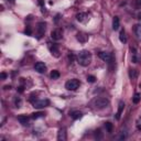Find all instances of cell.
<instances>
[{
	"label": "cell",
	"instance_id": "24",
	"mask_svg": "<svg viewBox=\"0 0 141 141\" xmlns=\"http://www.w3.org/2000/svg\"><path fill=\"white\" fill-rule=\"evenodd\" d=\"M87 82H89V83H95V82H96V77L93 76V75H88V76H87Z\"/></svg>",
	"mask_w": 141,
	"mask_h": 141
},
{
	"label": "cell",
	"instance_id": "23",
	"mask_svg": "<svg viewBox=\"0 0 141 141\" xmlns=\"http://www.w3.org/2000/svg\"><path fill=\"white\" fill-rule=\"evenodd\" d=\"M132 101H133V104H138L139 101H140V94H136L135 97H133V99H132Z\"/></svg>",
	"mask_w": 141,
	"mask_h": 141
},
{
	"label": "cell",
	"instance_id": "21",
	"mask_svg": "<svg viewBox=\"0 0 141 141\" xmlns=\"http://www.w3.org/2000/svg\"><path fill=\"white\" fill-rule=\"evenodd\" d=\"M58 77H60V72L56 70H52V72H51V78H52V79H57Z\"/></svg>",
	"mask_w": 141,
	"mask_h": 141
},
{
	"label": "cell",
	"instance_id": "26",
	"mask_svg": "<svg viewBox=\"0 0 141 141\" xmlns=\"http://www.w3.org/2000/svg\"><path fill=\"white\" fill-rule=\"evenodd\" d=\"M14 104H16V106L18 107V108H19V107H21V99L17 97L16 99H14Z\"/></svg>",
	"mask_w": 141,
	"mask_h": 141
},
{
	"label": "cell",
	"instance_id": "15",
	"mask_svg": "<svg viewBox=\"0 0 141 141\" xmlns=\"http://www.w3.org/2000/svg\"><path fill=\"white\" fill-rule=\"evenodd\" d=\"M119 26H120V21H119V18L118 17H115L114 20H112V29L117 31L119 29Z\"/></svg>",
	"mask_w": 141,
	"mask_h": 141
},
{
	"label": "cell",
	"instance_id": "28",
	"mask_svg": "<svg viewBox=\"0 0 141 141\" xmlns=\"http://www.w3.org/2000/svg\"><path fill=\"white\" fill-rule=\"evenodd\" d=\"M137 128H138V130H141V119H138L137 120Z\"/></svg>",
	"mask_w": 141,
	"mask_h": 141
},
{
	"label": "cell",
	"instance_id": "14",
	"mask_svg": "<svg viewBox=\"0 0 141 141\" xmlns=\"http://www.w3.org/2000/svg\"><path fill=\"white\" fill-rule=\"evenodd\" d=\"M131 52H132V63H138L139 61V53L137 52V50L136 48H131Z\"/></svg>",
	"mask_w": 141,
	"mask_h": 141
},
{
	"label": "cell",
	"instance_id": "11",
	"mask_svg": "<svg viewBox=\"0 0 141 141\" xmlns=\"http://www.w3.org/2000/svg\"><path fill=\"white\" fill-rule=\"evenodd\" d=\"M76 38H77V40H78L79 42H82V43H85V42L88 40V35H86L85 33H83V32H79V33H77Z\"/></svg>",
	"mask_w": 141,
	"mask_h": 141
},
{
	"label": "cell",
	"instance_id": "22",
	"mask_svg": "<svg viewBox=\"0 0 141 141\" xmlns=\"http://www.w3.org/2000/svg\"><path fill=\"white\" fill-rule=\"evenodd\" d=\"M129 75H130V78H132V79H136V78H137V76H138V73H137V70H130V72H129Z\"/></svg>",
	"mask_w": 141,
	"mask_h": 141
},
{
	"label": "cell",
	"instance_id": "35",
	"mask_svg": "<svg viewBox=\"0 0 141 141\" xmlns=\"http://www.w3.org/2000/svg\"><path fill=\"white\" fill-rule=\"evenodd\" d=\"M8 1H9V0H8ZM10 1H13V0H10Z\"/></svg>",
	"mask_w": 141,
	"mask_h": 141
},
{
	"label": "cell",
	"instance_id": "29",
	"mask_svg": "<svg viewBox=\"0 0 141 141\" xmlns=\"http://www.w3.org/2000/svg\"><path fill=\"white\" fill-rule=\"evenodd\" d=\"M24 33L28 34V35H31V33H32V32H31V30H30V29H26V31H24Z\"/></svg>",
	"mask_w": 141,
	"mask_h": 141
},
{
	"label": "cell",
	"instance_id": "10",
	"mask_svg": "<svg viewBox=\"0 0 141 141\" xmlns=\"http://www.w3.org/2000/svg\"><path fill=\"white\" fill-rule=\"evenodd\" d=\"M18 120H19V122L21 123L22 126H28L29 125V117H26V116H19L18 117Z\"/></svg>",
	"mask_w": 141,
	"mask_h": 141
},
{
	"label": "cell",
	"instance_id": "34",
	"mask_svg": "<svg viewBox=\"0 0 141 141\" xmlns=\"http://www.w3.org/2000/svg\"><path fill=\"white\" fill-rule=\"evenodd\" d=\"M39 3L42 6V4H43V0H39Z\"/></svg>",
	"mask_w": 141,
	"mask_h": 141
},
{
	"label": "cell",
	"instance_id": "16",
	"mask_svg": "<svg viewBox=\"0 0 141 141\" xmlns=\"http://www.w3.org/2000/svg\"><path fill=\"white\" fill-rule=\"evenodd\" d=\"M135 34L138 40H141V24H136L135 26Z\"/></svg>",
	"mask_w": 141,
	"mask_h": 141
},
{
	"label": "cell",
	"instance_id": "30",
	"mask_svg": "<svg viewBox=\"0 0 141 141\" xmlns=\"http://www.w3.org/2000/svg\"><path fill=\"white\" fill-rule=\"evenodd\" d=\"M17 89H18V92H19V93H23V87L22 86H20V87H18V88H17Z\"/></svg>",
	"mask_w": 141,
	"mask_h": 141
},
{
	"label": "cell",
	"instance_id": "4",
	"mask_svg": "<svg viewBox=\"0 0 141 141\" xmlns=\"http://www.w3.org/2000/svg\"><path fill=\"white\" fill-rule=\"evenodd\" d=\"M50 105V100L48 99H41V100H35L33 103V107L35 109H41L44 107H48Z\"/></svg>",
	"mask_w": 141,
	"mask_h": 141
},
{
	"label": "cell",
	"instance_id": "1",
	"mask_svg": "<svg viewBox=\"0 0 141 141\" xmlns=\"http://www.w3.org/2000/svg\"><path fill=\"white\" fill-rule=\"evenodd\" d=\"M77 62L78 64L82 65V66H88L92 62V54H90L88 51H80L77 55Z\"/></svg>",
	"mask_w": 141,
	"mask_h": 141
},
{
	"label": "cell",
	"instance_id": "25",
	"mask_svg": "<svg viewBox=\"0 0 141 141\" xmlns=\"http://www.w3.org/2000/svg\"><path fill=\"white\" fill-rule=\"evenodd\" d=\"M105 127H106V129H107V131H108V132H111L112 131V125L110 123V122H106Z\"/></svg>",
	"mask_w": 141,
	"mask_h": 141
},
{
	"label": "cell",
	"instance_id": "8",
	"mask_svg": "<svg viewBox=\"0 0 141 141\" xmlns=\"http://www.w3.org/2000/svg\"><path fill=\"white\" fill-rule=\"evenodd\" d=\"M34 70L38 72V73H45V70H46V65L44 63H42V62H38V63H35L34 65Z\"/></svg>",
	"mask_w": 141,
	"mask_h": 141
},
{
	"label": "cell",
	"instance_id": "20",
	"mask_svg": "<svg viewBox=\"0 0 141 141\" xmlns=\"http://www.w3.org/2000/svg\"><path fill=\"white\" fill-rule=\"evenodd\" d=\"M41 117H44V112H33L32 115H31V118L32 119H38V118H41Z\"/></svg>",
	"mask_w": 141,
	"mask_h": 141
},
{
	"label": "cell",
	"instance_id": "3",
	"mask_svg": "<svg viewBox=\"0 0 141 141\" xmlns=\"http://www.w3.org/2000/svg\"><path fill=\"white\" fill-rule=\"evenodd\" d=\"M79 80L76 79V78H73V79H70L65 83V88L67 90H76L79 87Z\"/></svg>",
	"mask_w": 141,
	"mask_h": 141
},
{
	"label": "cell",
	"instance_id": "17",
	"mask_svg": "<svg viewBox=\"0 0 141 141\" xmlns=\"http://www.w3.org/2000/svg\"><path fill=\"white\" fill-rule=\"evenodd\" d=\"M88 18V16H87V13L85 12H80V13H77V16H76V19L79 21V22H84L85 20Z\"/></svg>",
	"mask_w": 141,
	"mask_h": 141
},
{
	"label": "cell",
	"instance_id": "2",
	"mask_svg": "<svg viewBox=\"0 0 141 141\" xmlns=\"http://www.w3.org/2000/svg\"><path fill=\"white\" fill-rule=\"evenodd\" d=\"M92 105L95 107V108L98 109H103L106 108L107 106L109 105V100L107 98H104V97H97L92 101Z\"/></svg>",
	"mask_w": 141,
	"mask_h": 141
},
{
	"label": "cell",
	"instance_id": "18",
	"mask_svg": "<svg viewBox=\"0 0 141 141\" xmlns=\"http://www.w3.org/2000/svg\"><path fill=\"white\" fill-rule=\"evenodd\" d=\"M123 108H125V103H123V101H120V103H119V107H118V112H117V115H116V118L117 119H120V115H121Z\"/></svg>",
	"mask_w": 141,
	"mask_h": 141
},
{
	"label": "cell",
	"instance_id": "6",
	"mask_svg": "<svg viewBox=\"0 0 141 141\" xmlns=\"http://www.w3.org/2000/svg\"><path fill=\"white\" fill-rule=\"evenodd\" d=\"M62 36H63V31H62V29H55L51 32V38L53 39V40H55V41L61 40Z\"/></svg>",
	"mask_w": 141,
	"mask_h": 141
},
{
	"label": "cell",
	"instance_id": "7",
	"mask_svg": "<svg viewBox=\"0 0 141 141\" xmlns=\"http://www.w3.org/2000/svg\"><path fill=\"white\" fill-rule=\"evenodd\" d=\"M98 56H99L101 60H103L104 62H107V63H109V62L112 61V56L110 53H108V52H100L99 54H98Z\"/></svg>",
	"mask_w": 141,
	"mask_h": 141
},
{
	"label": "cell",
	"instance_id": "36",
	"mask_svg": "<svg viewBox=\"0 0 141 141\" xmlns=\"http://www.w3.org/2000/svg\"><path fill=\"white\" fill-rule=\"evenodd\" d=\"M140 88H141V84H140Z\"/></svg>",
	"mask_w": 141,
	"mask_h": 141
},
{
	"label": "cell",
	"instance_id": "31",
	"mask_svg": "<svg viewBox=\"0 0 141 141\" xmlns=\"http://www.w3.org/2000/svg\"><path fill=\"white\" fill-rule=\"evenodd\" d=\"M0 77H1V79H4L7 77V74L6 73H1V75H0Z\"/></svg>",
	"mask_w": 141,
	"mask_h": 141
},
{
	"label": "cell",
	"instance_id": "12",
	"mask_svg": "<svg viewBox=\"0 0 141 141\" xmlns=\"http://www.w3.org/2000/svg\"><path fill=\"white\" fill-rule=\"evenodd\" d=\"M70 118L74 119V120H77V119H79L82 117V112L78 111V110H73V111L70 112Z\"/></svg>",
	"mask_w": 141,
	"mask_h": 141
},
{
	"label": "cell",
	"instance_id": "13",
	"mask_svg": "<svg viewBox=\"0 0 141 141\" xmlns=\"http://www.w3.org/2000/svg\"><path fill=\"white\" fill-rule=\"evenodd\" d=\"M45 24L44 22H41V23H39L38 24V31H39V35L40 36H42V35L44 34V32H45Z\"/></svg>",
	"mask_w": 141,
	"mask_h": 141
},
{
	"label": "cell",
	"instance_id": "5",
	"mask_svg": "<svg viewBox=\"0 0 141 141\" xmlns=\"http://www.w3.org/2000/svg\"><path fill=\"white\" fill-rule=\"evenodd\" d=\"M48 46L50 52L54 55L55 57H58V56H60V50H58L57 45L54 44V43H48Z\"/></svg>",
	"mask_w": 141,
	"mask_h": 141
},
{
	"label": "cell",
	"instance_id": "33",
	"mask_svg": "<svg viewBox=\"0 0 141 141\" xmlns=\"http://www.w3.org/2000/svg\"><path fill=\"white\" fill-rule=\"evenodd\" d=\"M138 19H139V20H141V12H139V13H138Z\"/></svg>",
	"mask_w": 141,
	"mask_h": 141
},
{
	"label": "cell",
	"instance_id": "27",
	"mask_svg": "<svg viewBox=\"0 0 141 141\" xmlns=\"http://www.w3.org/2000/svg\"><path fill=\"white\" fill-rule=\"evenodd\" d=\"M127 138V131H121V135H120V137H119V139L120 140H123V139H126Z\"/></svg>",
	"mask_w": 141,
	"mask_h": 141
},
{
	"label": "cell",
	"instance_id": "9",
	"mask_svg": "<svg viewBox=\"0 0 141 141\" xmlns=\"http://www.w3.org/2000/svg\"><path fill=\"white\" fill-rule=\"evenodd\" d=\"M57 140L58 141H65L66 140V129L61 128L57 133Z\"/></svg>",
	"mask_w": 141,
	"mask_h": 141
},
{
	"label": "cell",
	"instance_id": "19",
	"mask_svg": "<svg viewBox=\"0 0 141 141\" xmlns=\"http://www.w3.org/2000/svg\"><path fill=\"white\" fill-rule=\"evenodd\" d=\"M119 40H120V42H122V43H126V42H127V38H126L125 30H121V31H120V34H119Z\"/></svg>",
	"mask_w": 141,
	"mask_h": 141
},
{
	"label": "cell",
	"instance_id": "32",
	"mask_svg": "<svg viewBox=\"0 0 141 141\" xmlns=\"http://www.w3.org/2000/svg\"><path fill=\"white\" fill-rule=\"evenodd\" d=\"M137 6L141 7V0H137Z\"/></svg>",
	"mask_w": 141,
	"mask_h": 141
}]
</instances>
